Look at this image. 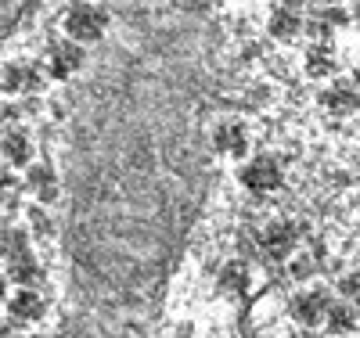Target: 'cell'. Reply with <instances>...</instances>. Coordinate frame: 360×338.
<instances>
[{"label": "cell", "mask_w": 360, "mask_h": 338, "mask_svg": "<svg viewBox=\"0 0 360 338\" xmlns=\"http://www.w3.org/2000/svg\"><path fill=\"white\" fill-rule=\"evenodd\" d=\"M65 37L76 40V44H98L105 37L108 29V11L98 8V4H86V0H79V4H72L65 11Z\"/></svg>", "instance_id": "1"}, {"label": "cell", "mask_w": 360, "mask_h": 338, "mask_svg": "<svg viewBox=\"0 0 360 338\" xmlns=\"http://www.w3.org/2000/svg\"><path fill=\"white\" fill-rule=\"evenodd\" d=\"M281 180H285V169L274 155H256L242 166V183L249 191L256 195H270V191H278L281 188Z\"/></svg>", "instance_id": "2"}, {"label": "cell", "mask_w": 360, "mask_h": 338, "mask_svg": "<svg viewBox=\"0 0 360 338\" xmlns=\"http://www.w3.org/2000/svg\"><path fill=\"white\" fill-rule=\"evenodd\" d=\"M83 61H86L83 44H76V40H58V44L47 47L44 69H47V76H54V79H69V76H76V72L83 69Z\"/></svg>", "instance_id": "3"}, {"label": "cell", "mask_w": 360, "mask_h": 338, "mask_svg": "<svg viewBox=\"0 0 360 338\" xmlns=\"http://www.w3.org/2000/svg\"><path fill=\"white\" fill-rule=\"evenodd\" d=\"M292 249H295V223H288V220L270 223V227L259 234V252H263V259H270V263H285Z\"/></svg>", "instance_id": "4"}, {"label": "cell", "mask_w": 360, "mask_h": 338, "mask_svg": "<svg viewBox=\"0 0 360 338\" xmlns=\"http://www.w3.org/2000/svg\"><path fill=\"white\" fill-rule=\"evenodd\" d=\"M266 29L274 40H295L303 33V11H299V0H278L270 8V18H266Z\"/></svg>", "instance_id": "5"}, {"label": "cell", "mask_w": 360, "mask_h": 338, "mask_svg": "<svg viewBox=\"0 0 360 338\" xmlns=\"http://www.w3.org/2000/svg\"><path fill=\"white\" fill-rule=\"evenodd\" d=\"M288 310H292V317L303 324V327H314L317 320L328 317V310H332V299H328L324 288H307V292H299V295L292 299Z\"/></svg>", "instance_id": "6"}, {"label": "cell", "mask_w": 360, "mask_h": 338, "mask_svg": "<svg viewBox=\"0 0 360 338\" xmlns=\"http://www.w3.org/2000/svg\"><path fill=\"white\" fill-rule=\"evenodd\" d=\"M321 108L328 119H346V115H356L360 112V90L356 83H332L321 94Z\"/></svg>", "instance_id": "7"}, {"label": "cell", "mask_w": 360, "mask_h": 338, "mask_svg": "<svg viewBox=\"0 0 360 338\" xmlns=\"http://www.w3.org/2000/svg\"><path fill=\"white\" fill-rule=\"evenodd\" d=\"M213 148L220 151V155H231V159H242L249 151V126L242 119H224L217 122L213 130Z\"/></svg>", "instance_id": "8"}, {"label": "cell", "mask_w": 360, "mask_h": 338, "mask_svg": "<svg viewBox=\"0 0 360 338\" xmlns=\"http://www.w3.org/2000/svg\"><path fill=\"white\" fill-rule=\"evenodd\" d=\"M44 86V72L33 61H8L4 69V90L8 94H37Z\"/></svg>", "instance_id": "9"}, {"label": "cell", "mask_w": 360, "mask_h": 338, "mask_svg": "<svg viewBox=\"0 0 360 338\" xmlns=\"http://www.w3.org/2000/svg\"><path fill=\"white\" fill-rule=\"evenodd\" d=\"M44 310H47V302H44V295H40L37 288H25V285H22V288L11 292V299H8V317H11L15 324L40 320Z\"/></svg>", "instance_id": "10"}, {"label": "cell", "mask_w": 360, "mask_h": 338, "mask_svg": "<svg viewBox=\"0 0 360 338\" xmlns=\"http://www.w3.org/2000/svg\"><path fill=\"white\" fill-rule=\"evenodd\" d=\"M339 72V61H335V51L332 44H317L307 51V76L310 79H328Z\"/></svg>", "instance_id": "11"}, {"label": "cell", "mask_w": 360, "mask_h": 338, "mask_svg": "<svg viewBox=\"0 0 360 338\" xmlns=\"http://www.w3.org/2000/svg\"><path fill=\"white\" fill-rule=\"evenodd\" d=\"M4 159L11 166H29V159H33V137L22 134V130H8V137H4Z\"/></svg>", "instance_id": "12"}, {"label": "cell", "mask_w": 360, "mask_h": 338, "mask_svg": "<svg viewBox=\"0 0 360 338\" xmlns=\"http://www.w3.org/2000/svg\"><path fill=\"white\" fill-rule=\"evenodd\" d=\"M25 188L33 191L40 202H51L54 195H58V183H54V176H51V169L47 166H33L25 173Z\"/></svg>", "instance_id": "13"}, {"label": "cell", "mask_w": 360, "mask_h": 338, "mask_svg": "<svg viewBox=\"0 0 360 338\" xmlns=\"http://www.w3.org/2000/svg\"><path fill=\"white\" fill-rule=\"evenodd\" d=\"M328 331L332 334H346V331H353V327H360V313L353 310V306H346V302H339V306H332L328 310Z\"/></svg>", "instance_id": "14"}, {"label": "cell", "mask_w": 360, "mask_h": 338, "mask_svg": "<svg viewBox=\"0 0 360 338\" xmlns=\"http://www.w3.org/2000/svg\"><path fill=\"white\" fill-rule=\"evenodd\" d=\"M245 285H249V273H245V266H242V263H231V266L220 273V288H224V292H231V295H238Z\"/></svg>", "instance_id": "15"}, {"label": "cell", "mask_w": 360, "mask_h": 338, "mask_svg": "<svg viewBox=\"0 0 360 338\" xmlns=\"http://www.w3.org/2000/svg\"><path fill=\"white\" fill-rule=\"evenodd\" d=\"M339 22H346V15L342 11H321V15H314V22H310V29H314V37H332V25H339Z\"/></svg>", "instance_id": "16"}, {"label": "cell", "mask_w": 360, "mask_h": 338, "mask_svg": "<svg viewBox=\"0 0 360 338\" xmlns=\"http://www.w3.org/2000/svg\"><path fill=\"white\" fill-rule=\"evenodd\" d=\"M339 292H342L346 299H356V295H360V273H346V278L339 281Z\"/></svg>", "instance_id": "17"}, {"label": "cell", "mask_w": 360, "mask_h": 338, "mask_svg": "<svg viewBox=\"0 0 360 338\" xmlns=\"http://www.w3.org/2000/svg\"><path fill=\"white\" fill-rule=\"evenodd\" d=\"M353 83H356V90H360V65H356V72H353Z\"/></svg>", "instance_id": "18"}, {"label": "cell", "mask_w": 360, "mask_h": 338, "mask_svg": "<svg viewBox=\"0 0 360 338\" xmlns=\"http://www.w3.org/2000/svg\"><path fill=\"white\" fill-rule=\"evenodd\" d=\"M209 4H227V0H209Z\"/></svg>", "instance_id": "19"}]
</instances>
